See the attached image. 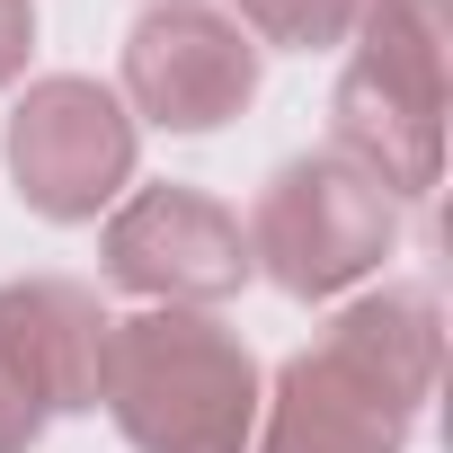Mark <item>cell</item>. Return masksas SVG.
<instances>
[{"mask_svg":"<svg viewBox=\"0 0 453 453\" xmlns=\"http://www.w3.org/2000/svg\"><path fill=\"white\" fill-rule=\"evenodd\" d=\"M107 285L142 294L151 311H213L232 303L258 267H250V232L232 204H213L204 187H125V204L98 232Z\"/></svg>","mask_w":453,"mask_h":453,"instance_id":"5b68a950","label":"cell"},{"mask_svg":"<svg viewBox=\"0 0 453 453\" xmlns=\"http://www.w3.org/2000/svg\"><path fill=\"white\" fill-rule=\"evenodd\" d=\"M27 54H36V0H0V89L27 81Z\"/></svg>","mask_w":453,"mask_h":453,"instance_id":"8fae6325","label":"cell"},{"mask_svg":"<svg viewBox=\"0 0 453 453\" xmlns=\"http://www.w3.org/2000/svg\"><path fill=\"white\" fill-rule=\"evenodd\" d=\"M444 373V311L426 285H373L294 347L258 400L250 453H409Z\"/></svg>","mask_w":453,"mask_h":453,"instance_id":"6da1fadb","label":"cell"},{"mask_svg":"<svg viewBox=\"0 0 453 453\" xmlns=\"http://www.w3.org/2000/svg\"><path fill=\"white\" fill-rule=\"evenodd\" d=\"M250 267L294 303H347L400 250V204L338 151L285 160L250 204Z\"/></svg>","mask_w":453,"mask_h":453,"instance_id":"3957f363","label":"cell"},{"mask_svg":"<svg viewBox=\"0 0 453 453\" xmlns=\"http://www.w3.org/2000/svg\"><path fill=\"white\" fill-rule=\"evenodd\" d=\"M365 0H232V19L250 45H285V54H329L356 36Z\"/></svg>","mask_w":453,"mask_h":453,"instance_id":"30bf717a","label":"cell"},{"mask_svg":"<svg viewBox=\"0 0 453 453\" xmlns=\"http://www.w3.org/2000/svg\"><path fill=\"white\" fill-rule=\"evenodd\" d=\"M151 10H160V0H151Z\"/></svg>","mask_w":453,"mask_h":453,"instance_id":"4fadbf2b","label":"cell"},{"mask_svg":"<svg viewBox=\"0 0 453 453\" xmlns=\"http://www.w3.org/2000/svg\"><path fill=\"white\" fill-rule=\"evenodd\" d=\"M45 426H54V418H45L10 373H0V453H36V435H45Z\"/></svg>","mask_w":453,"mask_h":453,"instance_id":"7c38bea8","label":"cell"},{"mask_svg":"<svg viewBox=\"0 0 453 453\" xmlns=\"http://www.w3.org/2000/svg\"><path fill=\"white\" fill-rule=\"evenodd\" d=\"M0 160L10 187L27 196V213L45 222H98L125 204L134 169H142V125L125 116V98L89 72H45L19 89L10 125H0Z\"/></svg>","mask_w":453,"mask_h":453,"instance_id":"277c9868","label":"cell"},{"mask_svg":"<svg viewBox=\"0 0 453 453\" xmlns=\"http://www.w3.org/2000/svg\"><path fill=\"white\" fill-rule=\"evenodd\" d=\"M329 151L356 160L391 204H426L444 178V107H418V98H400L347 63L329 89Z\"/></svg>","mask_w":453,"mask_h":453,"instance_id":"ba28073f","label":"cell"},{"mask_svg":"<svg viewBox=\"0 0 453 453\" xmlns=\"http://www.w3.org/2000/svg\"><path fill=\"white\" fill-rule=\"evenodd\" d=\"M116 98L134 125L160 134H213L258 98V45L241 36V19L204 10V0H160L125 27V72Z\"/></svg>","mask_w":453,"mask_h":453,"instance_id":"8992f818","label":"cell"},{"mask_svg":"<svg viewBox=\"0 0 453 453\" xmlns=\"http://www.w3.org/2000/svg\"><path fill=\"white\" fill-rule=\"evenodd\" d=\"M98 356H107V311L89 285H72V276L0 285V373L45 418L98 409Z\"/></svg>","mask_w":453,"mask_h":453,"instance_id":"52a82bcc","label":"cell"},{"mask_svg":"<svg viewBox=\"0 0 453 453\" xmlns=\"http://www.w3.org/2000/svg\"><path fill=\"white\" fill-rule=\"evenodd\" d=\"M347 45H356V72H373L382 89L418 107L453 98V0H365Z\"/></svg>","mask_w":453,"mask_h":453,"instance_id":"9c48e42d","label":"cell"},{"mask_svg":"<svg viewBox=\"0 0 453 453\" xmlns=\"http://www.w3.org/2000/svg\"><path fill=\"white\" fill-rule=\"evenodd\" d=\"M267 373L213 311H134L107 320L98 409L134 453H250Z\"/></svg>","mask_w":453,"mask_h":453,"instance_id":"7a4b0ae2","label":"cell"}]
</instances>
